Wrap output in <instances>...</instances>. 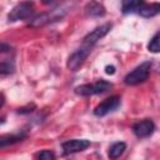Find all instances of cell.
I'll return each mask as SVG.
<instances>
[{
    "label": "cell",
    "mask_w": 160,
    "mask_h": 160,
    "mask_svg": "<svg viewBox=\"0 0 160 160\" xmlns=\"http://www.w3.org/2000/svg\"><path fill=\"white\" fill-rule=\"evenodd\" d=\"M120 100L121 99L118 95H114V96H110V98L102 100L94 109V114L96 116H105V115H108L109 112H111V111H114V110H116L119 108V105L121 102Z\"/></svg>",
    "instance_id": "obj_6"
},
{
    "label": "cell",
    "mask_w": 160,
    "mask_h": 160,
    "mask_svg": "<svg viewBox=\"0 0 160 160\" xmlns=\"http://www.w3.org/2000/svg\"><path fill=\"white\" fill-rule=\"evenodd\" d=\"M148 50L150 52H160V31H158L149 41Z\"/></svg>",
    "instance_id": "obj_15"
},
{
    "label": "cell",
    "mask_w": 160,
    "mask_h": 160,
    "mask_svg": "<svg viewBox=\"0 0 160 160\" xmlns=\"http://www.w3.org/2000/svg\"><path fill=\"white\" fill-rule=\"evenodd\" d=\"M112 88V84L104 80V79H100L95 82H91V84H84V85H80V86H76L75 88V92L80 96H90V95H98V94H102L108 90H110Z\"/></svg>",
    "instance_id": "obj_2"
},
{
    "label": "cell",
    "mask_w": 160,
    "mask_h": 160,
    "mask_svg": "<svg viewBox=\"0 0 160 160\" xmlns=\"http://www.w3.org/2000/svg\"><path fill=\"white\" fill-rule=\"evenodd\" d=\"M155 130V124L151 119H144L132 125V131L139 139H144L150 136Z\"/></svg>",
    "instance_id": "obj_8"
},
{
    "label": "cell",
    "mask_w": 160,
    "mask_h": 160,
    "mask_svg": "<svg viewBox=\"0 0 160 160\" xmlns=\"http://www.w3.org/2000/svg\"><path fill=\"white\" fill-rule=\"evenodd\" d=\"M91 49L92 48H90L88 45H81L76 51H74L68 59V64H66L68 69H70L71 71H76L84 64V61L91 52Z\"/></svg>",
    "instance_id": "obj_4"
},
{
    "label": "cell",
    "mask_w": 160,
    "mask_h": 160,
    "mask_svg": "<svg viewBox=\"0 0 160 160\" xmlns=\"http://www.w3.org/2000/svg\"><path fill=\"white\" fill-rule=\"evenodd\" d=\"M39 160H55V154L50 150H42L38 154Z\"/></svg>",
    "instance_id": "obj_17"
},
{
    "label": "cell",
    "mask_w": 160,
    "mask_h": 160,
    "mask_svg": "<svg viewBox=\"0 0 160 160\" xmlns=\"http://www.w3.org/2000/svg\"><path fill=\"white\" fill-rule=\"evenodd\" d=\"M85 12L90 16H104L105 15V8L102 4L91 1L85 5Z\"/></svg>",
    "instance_id": "obj_11"
},
{
    "label": "cell",
    "mask_w": 160,
    "mask_h": 160,
    "mask_svg": "<svg viewBox=\"0 0 160 160\" xmlns=\"http://www.w3.org/2000/svg\"><path fill=\"white\" fill-rule=\"evenodd\" d=\"M34 4L32 2H20L18 4L8 15L9 21L18 20H31L34 16Z\"/></svg>",
    "instance_id": "obj_3"
},
{
    "label": "cell",
    "mask_w": 160,
    "mask_h": 160,
    "mask_svg": "<svg viewBox=\"0 0 160 160\" xmlns=\"http://www.w3.org/2000/svg\"><path fill=\"white\" fill-rule=\"evenodd\" d=\"M160 12V4L159 2H144L141 1L139 9H138V12L139 15H141L142 18H152L155 15H158Z\"/></svg>",
    "instance_id": "obj_10"
},
{
    "label": "cell",
    "mask_w": 160,
    "mask_h": 160,
    "mask_svg": "<svg viewBox=\"0 0 160 160\" xmlns=\"http://www.w3.org/2000/svg\"><path fill=\"white\" fill-rule=\"evenodd\" d=\"M64 15V10L62 9H52L50 11H46V12H42V14H39V15H35L31 20H30V25L31 26H42V25H46L49 22H52V21H56L59 19H61Z\"/></svg>",
    "instance_id": "obj_5"
},
{
    "label": "cell",
    "mask_w": 160,
    "mask_h": 160,
    "mask_svg": "<svg viewBox=\"0 0 160 160\" xmlns=\"http://www.w3.org/2000/svg\"><path fill=\"white\" fill-rule=\"evenodd\" d=\"M150 69H151V62L150 61H145V62L140 64L132 71H130L125 75L124 82L126 85L134 86V85H138V84H141V82L146 81L149 75H150Z\"/></svg>",
    "instance_id": "obj_1"
},
{
    "label": "cell",
    "mask_w": 160,
    "mask_h": 160,
    "mask_svg": "<svg viewBox=\"0 0 160 160\" xmlns=\"http://www.w3.org/2000/svg\"><path fill=\"white\" fill-rule=\"evenodd\" d=\"M22 139H25V135L24 134H8V135H2L0 138V146L1 148H5L6 145H10V144H15V142L21 141Z\"/></svg>",
    "instance_id": "obj_12"
},
{
    "label": "cell",
    "mask_w": 160,
    "mask_h": 160,
    "mask_svg": "<svg viewBox=\"0 0 160 160\" xmlns=\"http://www.w3.org/2000/svg\"><path fill=\"white\" fill-rule=\"evenodd\" d=\"M90 146V141L86 139H71L65 142H62V150L64 154H74L82 151Z\"/></svg>",
    "instance_id": "obj_9"
},
{
    "label": "cell",
    "mask_w": 160,
    "mask_h": 160,
    "mask_svg": "<svg viewBox=\"0 0 160 160\" xmlns=\"http://www.w3.org/2000/svg\"><path fill=\"white\" fill-rule=\"evenodd\" d=\"M12 71H14V64L12 62H9L6 60H2L1 61V65H0V72H1V75L10 74Z\"/></svg>",
    "instance_id": "obj_16"
},
{
    "label": "cell",
    "mask_w": 160,
    "mask_h": 160,
    "mask_svg": "<svg viewBox=\"0 0 160 160\" xmlns=\"http://www.w3.org/2000/svg\"><path fill=\"white\" fill-rule=\"evenodd\" d=\"M140 4H141V1H135V0L122 1V4H121V11H122L124 14L138 12V9H139Z\"/></svg>",
    "instance_id": "obj_14"
},
{
    "label": "cell",
    "mask_w": 160,
    "mask_h": 160,
    "mask_svg": "<svg viewBox=\"0 0 160 160\" xmlns=\"http://www.w3.org/2000/svg\"><path fill=\"white\" fill-rule=\"evenodd\" d=\"M105 72H106L108 75H112V74L115 72V68H114L112 65H108V66L105 68Z\"/></svg>",
    "instance_id": "obj_18"
},
{
    "label": "cell",
    "mask_w": 160,
    "mask_h": 160,
    "mask_svg": "<svg viewBox=\"0 0 160 160\" xmlns=\"http://www.w3.org/2000/svg\"><path fill=\"white\" fill-rule=\"evenodd\" d=\"M126 150V144L120 141V142H115L112 144V146L109 149V158L111 160H116L119 156H121L124 154V151Z\"/></svg>",
    "instance_id": "obj_13"
},
{
    "label": "cell",
    "mask_w": 160,
    "mask_h": 160,
    "mask_svg": "<svg viewBox=\"0 0 160 160\" xmlns=\"http://www.w3.org/2000/svg\"><path fill=\"white\" fill-rule=\"evenodd\" d=\"M111 24L110 22H106L104 25H100L98 28H95L91 32H89L84 39H82V45H88L90 48H92L100 39H102L110 30H111Z\"/></svg>",
    "instance_id": "obj_7"
}]
</instances>
